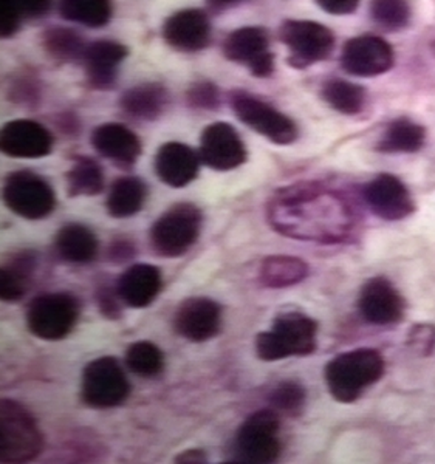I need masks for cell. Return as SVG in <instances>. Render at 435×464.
Segmentation results:
<instances>
[{"instance_id": "obj_10", "label": "cell", "mask_w": 435, "mask_h": 464, "mask_svg": "<svg viewBox=\"0 0 435 464\" xmlns=\"http://www.w3.org/2000/svg\"><path fill=\"white\" fill-rule=\"evenodd\" d=\"M279 37L290 50L288 63L296 69L324 61L334 47V33L319 22H284Z\"/></svg>"}, {"instance_id": "obj_37", "label": "cell", "mask_w": 435, "mask_h": 464, "mask_svg": "<svg viewBox=\"0 0 435 464\" xmlns=\"http://www.w3.org/2000/svg\"><path fill=\"white\" fill-rule=\"evenodd\" d=\"M270 404L273 409L284 411L287 415H296L303 411L305 404V389L293 381L281 382L271 392Z\"/></svg>"}, {"instance_id": "obj_40", "label": "cell", "mask_w": 435, "mask_h": 464, "mask_svg": "<svg viewBox=\"0 0 435 464\" xmlns=\"http://www.w3.org/2000/svg\"><path fill=\"white\" fill-rule=\"evenodd\" d=\"M362 0H316L325 13H330L334 16H345L355 13L356 8L360 6Z\"/></svg>"}, {"instance_id": "obj_8", "label": "cell", "mask_w": 435, "mask_h": 464, "mask_svg": "<svg viewBox=\"0 0 435 464\" xmlns=\"http://www.w3.org/2000/svg\"><path fill=\"white\" fill-rule=\"evenodd\" d=\"M130 387L121 365L111 356L93 359L82 372L81 396L87 406L111 409L126 401Z\"/></svg>"}, {"instance_id": "obj_23", "label": "cell", "mask_w": 435, "mask_h": 464, "mask_svg": "<svg viewBox=\"0 0 435 464\" xmlns=\"http://www.w3.org/2000/svg\"><path fill=\"white\" fill-rule=\"evenodd\" d=\"M161 288V275L154 265L139 264L122 273L117 293L121 301L132 308L150 305Z\"/></svg>"}, {"instance_id": "obj_33", "label": "cell", "mask_w": 435, "mask_h": 464, "mask_svg": "<svg viewBox=\"0 0 435 464\" xmlns=\"http://www.w3.org/2000/svg\"><path fill=\"white\" fill-rule=\"evenodd\" d=\"M323 98L334 111L344 115H356L366 104V92L362 85L344 80L329 81L323 89Z\"/></svg>"}, {"instance_id": "obj_28", "label": "cell", "mask_w": 435, "mask_h": 464, "mask_svg": "<svg viewBox=\"0 0 435 464\" xmlns=\"http://www.w3.org/2000/svg\"><path fill=\"white\" fill-rule=\"evenodd\" d=\"M146 200V185L135 177H122L111 185L107 196V212L115 218L135 216Z\"/></svg>"}, {"instance_id": "obj_36", "label": "cell", "mask_w": 435, "mask_h": 464, "mask_svg": "<svg viewBox=\"0 0 435 464\" xmlns=\"http://www.w3.org/2000/svg\"><path fill=\"white\" fill-rule=\"evenodd\" d=\"M126 364L135 375L150 378L159 375L163 369V353L154 343H135L126 352Z\"/></svg>"}, {"instance_id": "obj_5", "label": "cell", "mask_w": 435, "mask_h": 464, "mask_svg": "<svg viewBox=\"0 0 435 464\" xmlns=\"http://www.w3.org/2000/svg\"><path fill=\"white\" fill-rule=\"evenodd\" d=\"M202 222V211L192 203L172 206L150 229L152 248L163 257H180L197 242Z\"/></svg>"}, {"instance_id": "obj_9", "label": "cell", "mask_w": 435, "mask_h": 464, "mask_svg": "<svg viewBox=\"0 0 435 464\" xmlns=\"http://www.w3.org/2000/svg\"><path fill=\"white\" fill-rule=\"evenodd\" d=\"M231 106L240 121L270 140L271 143L287 146L296 141L297 126L292 118L245 92H234Z\"/></svg>"}, {"instance_id": "obj_13", "label": "cell", "mask_w": 435, "mask_h": 464, "mask_svg": "<svg viewBox=\"0 0 435 464\" xmlns=\"http://www.w3.org/2000/svg\"><path fill=\"white\" fill-rule=\"evenodd\" d=\"M369 209L386 222H400L414 214L417 206L408 188L392 174H380L364 186Z\"/></svg>"}, {"instance_id": "obj_39", "label": "cell", "mask_w": 435, "mask_h": 464, "mask_svg": "<svg viewBox=\"0 0 435 464\" xmlns=\"http://www.w3.org/2000/svg\"><path fill=\"white\" fill-rule=\"evenodd\" d=\"M409 347L415 348L421 356H430L435 348V327L432 324H417L409 332Z\"/></svg>"}, {"instance_id": "obj_15", "label": "cell", "mask_w": 435, "mask_h": 464, "mask_svg": "<svg viewBox=\"0 0 435 464\" xmlns=\"http://www.w3.org/2000/svg\"><path fill=\"white\" fill-rule=\"evenodd\" d=\"M358 310L372 325H393L403 319L406 312L403 295L391 280L378 276L367 280L358 297Z\"/></svg>"}, {"instance_id": "obj_32", "label": "cell", "mask_w": 435, "mask_h": 464, "mask_svg": "<svg viewBox=\"0 0 435 464\" xmlns=\"http://www.w3.org/2000/svg\"><path fill=\"white\" fill-rule=\"evenodd\" d=\"M52 0H0V34L10 37L28 17L44 16Z\"/></svg>"}, {"instance_id": "obj_1", "label": "cell", "mask_w": 435, "mask_h": 464, "mask_svg": "<svg viewBox=\"0 0 435 464\" xmlns=\"http://www.w3.org/2000/svg\"><path fill=\"white\" fill-rule=\"evenodd\" d=\"M271 227L284 236L319 243H344L356 234L360 217L351 200L319 183L279 190L268 208Z\"/></svg>"}, {"instance_id": "obj_2", "label": "cell", "mask_w": 435, "mask_h": 464, "mask_svg": "<svg viewBox=\"0 0 435 464\" xmlns=\"http://www.w3.org/2000/svg\"><path fill=\"white\" fill-rule=\"evenodd\" d=\"M386 370L382 353L373 348H356L334 356L325 365V384L334 401L351 404L382 380Z\"/></svg>"}, {"instance_id": "obj_7", "label": "cell", "mask_w": 435, "mask_h": 464, "mask_svg": "<svg viewBox=\"0 0 435 464\" xmlns=\"http://www.w3.org/2000/svg\"><path fill=\"white\" fill-rule=\"evenodd\" d=\"M80 316V302L64 293L37 295L28 305V330L39 339L59 341L73 330Z\"/></svg>"}, {"instance_id": "obj_17", "label": "cell", "mask_w": 435, "mask_h": 464, "mask_svg": "<svg viewBox=\"0 0 435 464\" xmlns=\"http://www.w3.org/2000/svg\"><path fill=\"white\" fill-rule=\"evenodd\" d=\"M220 306L208 297L186 299L174 317V327L181 338L192 343H205L220 330Z\"/></svg>"}, {"instance_id": "obj_3", "label": "cell", "mask_w": 435, "mask_h": 464, "mask_svg": "<svg viewBox=\"0 0 435 464\" xmlns=\"http://www.w3.org/2000/svg\"><path fill=\"white\" fill-rule=\"evenodd\" d=\"M318 324L299 312L282 313L268 332L256 338V353L262 361L275 362L292 356H308L316 350Z\"/></svg>"}, {"instance_id": "obj_34", "label": "cell", "mask_w": 435, "mask_h": 464, "mask_svg": "<svg viewBox=\"0 0 435 464\" xmlns=\"http://www.w3.org/2000/svg\"><path fill=\"white\" fill-rule=\"evenodd\" d=\"M371 14L382 30L399 32L408 27L412 8L409 0H372Z\"/></svg>"}, {"instance_id": "obj_21", "label": "cell", "mask_w": 435, "mask_h": 464, "mask_svg": "<svg viewBox=\"0 0 435 464\" xmlns=\"http://www.w3.org/2000/svg\"><path fill=\"white\" fill-rule=\"evenodd\" d=\"M92 146L104 159L111 160L122 168L132 166L141 153V144L137 135L128 127L115 122L96 127L92 133Z\"/></svg>"}, {"instance_id": "obj_38", "label": "cell", "mask_w": 435, "mask_h": 464, "mask_svg": "<svg viewBox=\"0 0 435 464\" xmlns=\"http://www.w3.org/2000/svg\"><path fill=\"white\" fill-rule=\"evenodd\" d=\"M188 102L197 109H216L218 106V92L216 85L208 81L196 82L188 92Z\"/></svg>"}, {"instance_id": "obj_14", "label": "cell", "mask_w": 435, "mask_h": 464, "mask_svg": "<svg viewBox=\"0 0 435 464\" xmlns=\"http://www.w3.org/2000/svg\"><path fill=\"white\" fill-rule=\"evenodd\" d=\"M268 33L262 27H244L231 33L223 44V53L236 63H245L257 78H266L275 70Z\"/></svg>"}, {"instance_id": "obj_22", "label": "cell", "mask_w": 435, "mask_h": 464, "mask_svg": "<svg viewBox=\"0 0 435 464\" xmlns=\"http://www.w3.org/2000/svg\"><path fill=\"white\" fill-rule=\"evenodd\" d=\"M128 56V48L111 41H100L85 47L82 63L93 89H111L117 78L118 65Z\"/></svg>"}, {"instance_id": "obj_12", "label": "cell", "mask_w": 435, "mask_h": 464, "mask_svg": "<svg viewBox=\"0 0 435 464\" xmlns=\"http://www.w3.org/2000/svg\"><path fill=\"white\" fill-rule=\"evenodd\" d=\"M393 48L388 41L375 34L352 37L341 53V67L360 78H373L392 69Z\"/></svg>"}, {"instance_id": "obj_41", "label": "cell", "mask_w": 435, "mask_h": 464, "mask_svg": "<svg viewBox=\"0 0 435 464\" xmlns=\"http://www.w3.org/2000/svg\"><path fill=\"white\" fill-rule=\"evenodd\" d=\"M117 297H120V295H113L106 286H102V288L96 291V301H98L100 310L109 319H117L120 316V306H118Z\"/></svg>"}, {"instance_id": "obj_27", "label": "cell", "mask_w": 435, "mask_h": 464, "mask_svg": "<svg viewBox=\"0 0 435 464\" xmlns=\"http://www.w3.org/2000/svg\"><path fill=\"white\" fill-rule=\"evenodd\" d=\"M308 276V265L293 256H270L260 265L259 279L268 288H288Z\"/></svg>"}, {"instance_id": "obj_4", "label": "cell", "mask_w": 435, "mask_h": 464, "mask_svg": "<svg viewBox=\"0 0 435 464\" xmlns=\"http://www.w3.org/2000/svg\"><path fill=\"white\" fill-rule=\"evenodd\" d=\"M43 435L25 407L13 400L0 402V461L27 463L43 449Z\"/></svg>"}, {"instance_id": "obj_44", "label": "cell", "mask_w": 435, "mask_h": 464, "mask_svg": "<svg viewBox=\"0 0 435 464\" xmlns=\"http://www.w3.org/2000/svg\"><path fill=\"white\" fill-rule=\"evenodd\" d=\"M245 0H208V6L213 11H225L231 6L239 5Z\"/></svg>"}, {"instance_id": "obj_19", "label": "cell", "mask_w": 435, "mask_h": 464, "mask_svg": "<svg viewBox=\"0 0 435 464\" xmlns=\"http://www.w3.org/2000/svg\"><path fill=\"white\" fill-rule=\"evenodd\" d=\"M163 37L179 52H198L209 44L211 25L202 10H183L166 21Z\"/></svg>"}, {"instance_id": "obj_6", "label": "cell", "mask_w": 435, "mask_h": 464, "mask_svg": "<svg viewBox=\"0 0 435 464\" xmlns=\"http://www.w3.org/2000/svg\"><path fill=\"white\" fill-rule=\"evenodd\" d=\"M281 421L276 411L264 409L245 420L236 437V459L239 463H275L281 454Z\"/></svg>"}, {"instance_id": "obj_29", "label": "cell", "mask_w": 435, "mask_h": 464, "mask_svg": "<svg viewBox=\"0 0 435 464\" xmlns=\"http://www.w3.org/2000/svg\"><path fill=\"white\" fill-rule=\"evenodd\" d=\"M34 256L30 253L17 254L10 264L0 271V295L4 301H19L25 295L28 282L34 271Z\"/></svg>"}, {"instance_id": "obj_20", "label": "cell", "mask_w": 435, "mask_h": 464, "mask_svg": "<svg viewBox=\"0 0 435 464\" xmlns=\"http://www.w3.org/2000/svg\"><path fill=\"white\" fill-rule=\"evenodd\" d=\"M155 172L165 185L185 188L198 174V157L186 144H165L155 155Z\"/></svg>"}, {"instance_id": "obj_18", "label": "cell", "mask_w": 435, "mask_h": 464, "mask_svg": "<svg viewBox=\"0 0 435 464\" xmlns=\"http://www.w3.org/2000/svg\"><path fill=\"white\" fill-rule=\"evenodd\" d=\"M0 148L14 159H43L52 152L53 137L39 122L16 120L2 129Z\"/></svg>"}, {"instance_id": "obj_25", "label": "cell", "mask_w": 435, "mask_h": 464, "mask_svg": "<svg viewBox=\"0 0 435 464\" xmlns=\"http://www.w3.org/2000/svg\"><path fill=\"white\" fill-rule=\"evenodd\" d=\"M426 143L425 127L409 118H399L389 122L377 144L382 153L419 152Z\"/></svg>"}, {"instance_id": "obj_30", "label": "cell", "mask_w": 435, "mask_h": 464, "mask_svg": "<svg viewBox=\"0 0 435 464\" xmlns=\"http://www.w3.org/2000/svg\"><path fill=\"white\" fill-rule=\"evenodd\" d=\"M104 188V174L95 160L78 159L67 172V194L76 197L98 196Z\"/></svg>"}, {"instance_id": "obj_43", "label": "cell", "mask_w": 435, "mask_h": 464, "mask_svg": "<svg viewBox=\"0 0 435 464\" xmlns=\"http://www.w3.org/2000/svg\"><path fill=\"white\" fill-rule=\"evenodd\" d=\"M176 463L183 464H198L207 463V454L203 450L198 449H191V450H186L183 454L179 455L176 459Z\"/></svg>"}, {"instance_id": "obj_42", "label": "cell", "mask_w": 435, "mask_h": 464, "mask_svg": "<svg viewBox=\"0 0 435 464\" xmlns=\"http://www.w3.org/2000/svg\"><path fill=\"white\" fill-rule=\"evenodd\" d=\"M133 257V245L126 242V240H117L111 243L109 248V259L111 262H126V260Z\"/></svg>"}, {"instance_id": "obj_31", "label": "cell", "mask_w": 435, "mask_h": 464, "mask_svg": "<svg viewBox=\"0 0 435 464\" xmlns=\"http://www.w3.org/2000/svg\"><path fill=\"white\" fill-rule=\"evenodd\" d=\"M61 16L85 27H104L111 21V0H61Z\"/></svg>"}, {"instance_id": "obj_26", "label": "cell", "mask_w": 435, "mask_h": 464, "mask_svg": "<svg viewBox=\"0 0 435 464\" xmlns=\"http://www.w3.org/2000/svg\"><path fill=\"white\" fill-rule=\"evenodd\" d=\"M169 101L165 87L159 84H141L129 89L121 98V109L139 120H157Z\"/></svg>"}, {"instance_id": "obj_35", "label": "cell", "mask_w": 435, "mask_h": 464, "mask_svg": "<svg viewBox=\"0 0 435 464\" xmlns=\"http://www.w3.org/2000/svg\"><path fill=\"white\" fill-rule=\"evenodd\" d=\"M44 47L54 59L69 63L82 59L85 47L81 37L67 28H53L44 34Z\"/></svg>"}, {"instance_id": "obj_16", "label": "cell", "mask_w": 435, "mask_h": 464, "mask_svg": "<svg viewBox=\"0 0 435 464\" xmlns=\"http://www.w3.org/2000/svg\"><path fill=\"white\" fill-rule=\"evenodd\" d=\"M200 159L211 169L225 172L245 163L246 149L233 126L228 122H214L203 130Z\"/></svg>"}, {"instance_id": "obj_11", "label": "cell", "mask_w": 435, "mask_h": 464, "mask_svg": "<svg viewBox=\"0 0 435 464\" xmlns=\"http://www.w3.org/2000/svg\"><path fill=\"white\" fill-rule=\"evenodd\" d=\"M4 200L11 211L27 220H41L56 205L52 186L30 170H19L6 177Z\"/></svg>"}, {"instance_id": "obj_24", "label": "cell", "mask_w": 435, "mask_h": 464, "mask_svg": "<svg viewBox=\"0 0 435 464\" xmlns=\"http://www.w3.org/2000/svg\"><path fill=\"white\" fill-rule=\"evenodd\" d=\"M56 253L72 264H89L98 253L95 234L80 223H69L59 229L54 238Z\"/></svg>"}]
</instances>
